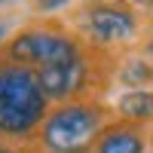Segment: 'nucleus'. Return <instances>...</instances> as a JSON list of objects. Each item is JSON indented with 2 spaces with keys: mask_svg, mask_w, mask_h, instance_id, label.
Wrapping results in <instances>:
<instances>
[{
  "mask_svg": "<svg viewBox=\"0 0 153 153\" xmlns=\"http://www.w3.org/2000/svg\"><path fill=\"white\" fill-rule=\"evenodd\" d=\"M49 113V98L37 71L0 55V138H37Z\"/></svg>",
  "mask_w": 153,
  "mask_h": 153,
  "instance_id": "f257e3e1",
  "label": "nucleus"
},
{
  "mask_svg": "<svg viewBox=\"0 0 153 153\" xmlns=\"http://www.w3.org/2000/svg\"><path fill=\"white\" fill-rule=\"evenodd\" d=\"M104 126L107 110L98 101L76 98L52 104L37 129V144L43 153H92V144Z\"/></svg>",
  "mask_w": 153,
  "mask_h": 153,
  "instance_id": "f03ea898",
  "label": "nucleus"
},
{
  "mask_svg": "<svg viewBox=\"0 0 153 153\" xmlns=\"http://www.w3.org/2000/svg\"><path fill=\"white\" fill-rule=\"evenodd\" d=\"M0 55L16 61V65H28L34 71L49 68V65H65L83 55V43L58 25H31L12 34V40L3 43Z\"/></svg>",
  "mask_w": 153,
  "mask_h": 153,
  "instance_id": "7ed1b4c3",
  "label": "nucleus"
},
{
  "mask_svg": "<svg viewBox=\"0 0 153 153\" xmlns=\"http://www.w3.org/2000/svg\"><path fill=\"white\" fill-rule=\"evenodd\" d=\"M138 9L126 0H89L80 9V31L101 49L126 46L138 37Z\"/></svg>",
  "mask_w": 153,
  "mask_h": 153,
  "instance_id": "20e7f679",
  "label": "nucleus"
},
{
  "mask_svg": "<svg viewBox=\"0 0 153 153\" xmlns=\"http://www.w3.org/2000/svg\"><path fill=\"white\" fill-rule=\"evenodd\" d=\"M89 76H92V65H89L86 52L74 61H65V65H49L37 71V80H40V89L46 92L49 104H65V101H76L83 98Z\"/></svg>",
  "mask_w": 153,
  "mask_h": 153,
  "instance_id": "39448f33",
  "label": "nucleus"
},
{
  "mask_svg": "<svg viewBox=\"0 0 153 153\" xmlns=\"http://www.w3.org/2000/svg\"><path fill=\"white\" fill-rule=\"evenodd\" d=\"M92 153H147V135L138 123L113 120L95 138Z\"/></svg>",
  "mask_w": 153,
  "mask_h": 153,
  "instance_id": "423d86ee",
  "label": "nucleus"
},
{
  "mask_svg": "<svg viewBox=\"0 0 153 153\" xmlns=\"http://www.w3.org/2000/svg\"><path fill=\"white\" fill-rule=\"evenodd\" d=\"M113 110L120 113V120H129V123H153V89H126V92L117 95L113 101Z\"/></svg>",
  "mask_w": 153,
  "mask_h": 153,
  "instance_id": "0eeeda50",
  "label": "nucleus"
},
{
  "mask_svg": "<svg viewBox=\"0 0 153 153\" xmlns=\"http://www.w3.org/2000/svg\"><path fill=\"white\" fill-rule=\"evenodd\" d=\"M117 80L123 89H147L153 86V61L147 58H129L117 71Z\"/></svg>",
  "mask_w": 153,
  "mask_h": 153,
  "instance_id": "6e6552de",
  "label": "nucleus"
},
{
  "mask_svg": "<svg viewBox=\"0 0 153 153\" xmlns=\"http://www.w3.org/2000/svg\"><path fill=\"white\" fill-rule=\"evenodd\" d=\"M0 153H19V150L12 147V144L6 141V138H0Z\"/></svg>",
  "mask_w": 153,
  "mask_h": 153,
  "instance_id": "1a4fd4ad",
  "label": "nucleus"
},
{
  "mask_svg": "<svg viewBox=\"0 0 153 153\" xmlns=\"http://www.w3.org/2000/svg\"><path fill=\"white\" fill-rule=\"evenodd\" d=\"M144 55H147V58L153 61V34L147 37V43H144Z\"/></svg>",
  "mask_w": 153,
  "mask_h": 153,
  "instance_id": "9d476101",
  "label": "nucleus"
},
{
  "mask_svg": "<svg viewBox=\"0 0 153 153\" xmlns=\"http://www.w3.org/2000/svg\"><path fill=\"white\" fill-rule=\"evenodd\" d=\"M3 37H6V25L0 22V49H3Z\"/></svg>",
  "mask_w": 153,
  "mask_h": 153,
  "instance_id": "9b49d317",
  "label": "nucleus"
},
{
  "mask_svg": "<svg viewBox=\"0 0 153 153\" xmlns=\"http://www.w3.org/2000/svg\"><path fill=\"white\" fill-rule=\"evenodd\" d=\"M3 3H9V0H0V6H3Z\"/></svg>",
  "mask_w": 153,
  "mask_h": 153,
  "instance_id": "f8f14e48",
  "label": "nucleus"
},
{
  "mask_svg": "<svg viewBox=\"0 0 153 153\" xmlns=\"http://www.w3.org/2000/svg\"><path fill=\"white\" fill-rule=\"evenodd\" d=\"M150 144H153V135H150Z\"/></svg>",
  "mask_w": 153,
  "mask_h": 153,
  "instance_id": "ddd939ff",
  "label": "nucleus"
}]
</instances>
